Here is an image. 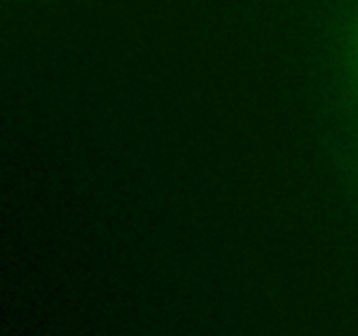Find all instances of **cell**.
<instances>
[{
    "mask_svg": "<svg viewBox=\"0 0 358 336\" xmlns=\"http://www.w3.org/2000/svg\"><path fill=\"white\" fill-rule=\"evenodd\" d=\"M353 55H355V65L358 70V31H357V37H355V48H353Z\"/></svg>",
    "mask_w": 358,
    "mask_h": 336,
    "instance_id": "1",
    "label": "cell"
}]
</instances>
